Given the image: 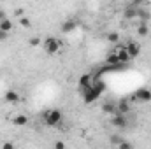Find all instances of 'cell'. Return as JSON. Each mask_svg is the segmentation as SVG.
I'll list each match as a JSON object with an SVG mask.
<instances>
[{
    "mask_svg": "<svg viewBox=\"0 0 151 149\" xmlns=\"http://www.w3.org/2000/svg\"><path fill=\"white\" fill-rule=\"evenodd\" d=\"M111 125L116 126V128H125V126H127V117H125V114L114 112L113 117H111Z\"/></svg>",
    "mask_w": 151,
    "mask_h": 149,
    "instance_id": "8992f818",
    "label": "cell"
},
{
    "mask_svg": "<svg viewBox=\"0 0 151 149\" xmlns=\"http://www.w3.org/2000/svg\"><path fill=\"white\" fill-rule=\"evenodd\" d=\"M121 142H123V139H121V137H118V135H113V137H111V144L116 146V148H118Z\"/></svg>",
    "mask_w": 151,
    "mask_h": 149,
    "instance_id": "ffe728a7",
    "label": "cell"
},
{
    "mask_svg": "<svg viewBox=\"0 0 151 149\" xmlns=\"http://www.w3.org/2000/svg\"><path fill=\"white\" fill-rule=\"evenodd\" d=\"M137 34H139L141 37H148V34H150V28H148V23H146V21H139Z\"/></svg>",
    "mask_w": 151,
    "mask_h": 149,
    "instance_id": "9a60e30c",
    "label": "cell"
},
{
    "mask_svg": "<svg viewBox=\"0 0 151 149\" xmlns=\"http://www.w3.org/2000/svg\"><path fill=\"white\" fill-rule=\"evenodd\" d=\"M28 42H30V46H39V44H40V39L39 37H32Z\"/></svg>",
    "mask_w": 151,
    "mask_h": 149,
    "instance_id": "603a6c76",
    "label": "cell"
},
{
    "mask_svg": "<svg viewBox=\"0 0 151 149\" xmlns=\"http://www.w3.org/2000/svg\"><path fill=\"white\" fill-rule=\"evenodd\" d=\"M4 100H5L7 104H18V102L21 100V97H19V93H18L16 90H7V91L4 93Z\"/></svg>",
    "mask_w": 151,
    "mask_h": 149,
    "instance_id": "52a82bcc",
    "label": "cell"
},
{
    "mask_svg": "<svg viewBox=\"0 0 151 149\" xmlns=\"http://www.w3.org/2000/svg\"><path fill=\"white\" fill-rule=\"evenodd\" d=\"M76 28H77V21H76V19H69V21H65V23L62 25V32H63V34H70Z\"/></svg>",
    "mask_w": 151,
    "mask_h": 149,
    "instance_id": "7c38bea8",
    "label": "cell"
},
{
    "mask_svg": "<svg viewBox=\"0 0 151 149\" xmlns=\"http://www.w3.org/2000/svg\"><path fill=\"white\" fill-rule=\"evenodd\" d=\"M107 40H109L111 44H118V42H119V35H118L116 32H111V34H107Z\"/></svg>",
    "mask_w": 151,
    "mask_h": 149,
    "instance_id": "d6986e66",
    "label": "cell"
},
{
    "mask_svg": "<svg viewBox=\"0 0 151 149\" xmlns=\"http://www.w3.org/2000/svg\"><path fill=\"white\" fill-rule=\"evenodd\" d=\"M19 27H23V28H30V27H32V21H30L27 16H21V18H19Z\"/></svg>",
    "mask_w": 151,
    "mask_h": 149,
    "instance_id": "ac0fdd59",
    "label": "cell"
},
{
    "mask_svg": "<svg viewBox=\"0 0 151 149\" xmlns=\"http://www.w3.org/2000/svg\"><path fill=\"white\" fill-rule=\"evenodd\" d=\"M134 98L139 100V102H150L151 100V91L146 90V88H141V90H137V91L134 93Z\"/></svg>",
    "mask_w": 151,
    "mask_h": 149,
    "instance_id": "ba28073f",
    "label": "cell"
},
{
    "mask_svg": "<svg viewBox=\"0 0 151 149\" xmlns=\"http://www.w3.org/2000/svg\"><path fill=\"white\" fill-rule=\"evenodd\" d=\"M5 18H7V14H5V11H4V9H0V21H4Z\"/></svg>",
    "mask_w": 151,
    "mask_h": 149,
    "instance_id": "484cf974",
    "label": "cell"
},
{
    "mask_svg": "<svg viewBox=\"0 0 151 149\" xmlns=\"http://www.w3.org/2000/svg\"><path fill=\"white\" fill-rule=\"evenodd\" d=\"M142 2H144V0H132V4H134V5H141Z\"/></svg>",
    "mask_w": 151,
    "mask_h": 149,
    "instance_id": "83f0119b",
    "label": "cell"
},
{
    "mask_svg": "<svg viewBox=\"0 0 151 149\" xmlns=\"http://www.w3.org/2000/svg\"><path fill=\"white\" fill-rule=\"evenodd\" d=\"M12 125H16V126H25V125H28V117H27L25 114H16V116L12 117Z\"/></svg>",
    "mask_w": 151,
    "mask_h": 149,
    "instance_id": "5bb4252c",
    "label": "cell"
},
{
    "mask_svg": "<svg viewBox=\"0 0 151 149\" xmlns=\"http://www.w3.org/2000/svg\"><path fill=\"white\" fill-rule=\"evenodd\" d=\"M93 82V77L90 74H83L79 77V81H77V84H79V90H84V88H88L90 84Z\"/></svg>",
    "mask_w": 151,
    "mask_h": 149,
    "instance_id": "8fae6325",
    "label": "cell"
},
{
    "mask_svg": "<svg viewBox=\"0 0 151 149\" xmlns=\"http://www.w3.org/2000/svg\"><path fill=\"white\" fill-rule=\"evenodd\" d=\"M12 27H14V25H12V21H11L9 18H5L4 21H0V28H4V30H5V32H9V34H11Z\"/></svg>",
    "mask_w": 151,
    "mask_h": 149,
    "instance_id": "e0dca14e",
    "label": "cell"
},
{
    "mask_svg": "<svg viewBox=\"0 0 151 149\" xmlns=\"http://www.w3.org/2000/svg\"><path fill=\"white\" fill-rule=\"evenodd\" d=\"M106 62H107L109 65H113V67H121V65H125V63H123V62H121V60H119V58H118L116 54H114L113 51H111V53L107 54V58H106Z\"/></svg>",
    "mask_w": 151,
    "mask_h": 149,
    "instance_id": "4fadbf2b",
    "label": "cell"
},
{
    "mask_svg": "<svg viewBox=\"0 0 151 149\" xmlns=\"http://www.w3.org/2000/svg\"><path fill=\"white\" fill-rule=\"evenodd\" d=\"M42 47H44V51L47 53V54H58L60 51H62V47H63V42L60 40V39L56 37H46L44 39V42H42Z\"/></svg>",
    "mask_w": 151,
    "mask_h": 149,
    "instance_id": "3957f363",
    "label": "cell"
},
{
    "mask_svg": "<svg viewBox=\"0 0 151 149\" xmlns=\"http://www.w3.org/2000/svg\"><path fill=\"white\" fill-rule=\"evenodd\" d=\"M7 37H9V32H5L4 28H0V42L2 40H7Z\"/></svg>",
    "mask_w": 151,
    "mask_h": 149,
    "instance_id": "7402d4cb",
    "label": "cell"
},
{
    "mask_svg": "<svg viewBox=\"0 0 151 149\" xmlns=\"http://www.w3.org/2000/svg\"><path fill=\"white\" fill-rule=\"evenodd\" d=\"M14 148V144H11V142H4V149H12Z\"/></svg>",
    "mask_w": 151,
    "mask_h": 149,
    "instance_id": "4316f807",
    "label": "cell"
},
{
    "mask_svg": "<svg viewBox=\"0 0 151 149\" xmlns=\"http://www.w3.org/2000/svg\"><path fill=\"white\" fill-rule=\"evenodd\" d=\"M111 51H113V53L119 58V60H121V62H123V63H128V62L132 60V58H130V54H128V51H127V47H125V46H121L119 42L114 46Z\"/></svg>",
    "mask_w": 151,
    "mask_h": 149,
    "instance_id": "277c9868",
    "label": "cell"
},
{
    "mask_svg": "<svg viewBox=\"0 0 151 149\" xmlns=\"http://www.w3.org/2000/svg\"><path fill=\"white\" fill-rule=\"evenodd\" d=\"M118 149H132V144H130V142H127V140H123V142L118 146Z\"/></svg>",
    "mask_w": 151,
    "mask_h": 149,
    "instance_id": "44dd1931",
    "label": "cell"
},
{
    "mask_svg": "<svg viewBox=\"0 0 151 149\" xmlns=\"http://www.w3.org/2000/svg\"><path fill=\"white\" fill-rule=\"evenodd\" d=\"M123 16H125V19H137V16H139V9H137V5H134V4H130L127 9H125V12H123Z\"/></svg>",
    "mask_w": 151,
    "mask_h": 149,
    "instance_id": "9c48e42d",
    "label": "cell"
},
{
    "mask_svg": "<svg viewBox=\"0 0 151 149\" xmlns=\"http://www.w3.org/2000/svg\"><path fill=\"white\" fill-rule=\"evenodd\" d=\"M42 121L47 126H58L63 121V114L58 109H47V111L42 112Z\"/></svg>",
    "mask_w": 151,
    "mask_h": 149,
    "instance_id": "7a4b0ae2",
    "label": "cell"
},
{
    "mask_svg": "<svg viewBox=\"0 0 151 149\" xmlns=\"http://www.w3.org/2000/svg\"><path fill=\"white\" fill-rule=\"evenodd\" d=\"M102 112H104V114H114V112H116V104L106 102V104L102 105Z\"/></svg>",
    "mask_w": 151,
    "mask_h": 149,
    "instance_id": "2e32d148",
    "label": "cell"
},
{
    "mask_svg": "<svg viewBox=\"0 0 151 149\" xmlns=\"http://www.w3.org/2000/svg\"><path fill=\"white\" fill-rule=\"evenodd\" d=\"M55 148H56V149H63V148H65V142L58 140V142H55Z\"/></svg>",
    "mask_w": 151,
    "mask_h": 149,
    "instance_id": "d4e9b609",
    "label": "cell"
},
{
    "mask_svg": "<svg viewBox=\"0 0 151 149\" xmlns=\"http://www.w3.org/2000/svg\"><path fill=\"white\" fill-rule=\"evenodd\" d=\"M125 47H127L130 58H137V56L141 54V44H139L137 40H128V42L125 44Z\"/></svg>",
    "mask_w": 151,
    "mask_h": 149,
    "instance_id": "5b68a950",
    "label": "cell"
},
{
    "mask_svg": "<svg viewBox=\"0 0 151 149\" xmlns=\"http://www.w3.org/2000/svg\"><path fill=\"white\" fill-rule=\"evenodd\" d=\"M14 12H16V16H18V18H21V16H25V9H23V7H18V9H16Z\"/></svg>",
    "mask_w": 151,
    "mask_h": 149,
    "instance_id": "cb8c5ba5",
    "label": "cell"
},
{
    "mask_svg": "<svg viewBox=\"0 0 151 149\" xmlns=\"http://www.w3.org/2000/svg\"><path fill=\"white\" fill-rule=\"evenodd\" d=\"M132 109V105H130V102L127 100V98H123V100H119L118 104H116V112H121V114H128Z\"/></svg>",
    "mask_w": 151,
    "mask_h": 149,
    "instance_id": "30bf717a",
    "label": "cell"
},
{
    "mask_svg": "<svg viewBox=\"0 0 151 149\" xmlns=\"http://www.w3.org/2000/svg\"><path fill=\"white\" fill-rule=\"evenodd\" d=\"M102 91H104V82H100V81H93L88 88L81 90V95H83L84 104H93L95 100H99V97L102 95Z\"/></svg>",
    "mask_w": 151,
    "mask_h": 149,
    "instance_id": "6da1fadb",
    "label": "cell"
}]
</instances>
